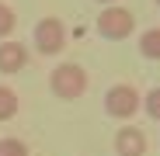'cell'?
I'll use <instances>...</instances> for the list:
<instances>
[{"mask_svg": "<svg viewBox=\"0 0 160 156\" xmlns=\"http://www.w3.org/2000/svg\"><path fill=\"white\" fill-rule=\"evenodd\" d=\"M87 69L80 66V63H59L56 69L49 73V90L52 97H59V101H80L87 94Z\"/></svg>", "mask_w": 160, "mask_h": 156, "instance_id": "cell-1", "label": "cell"}, {"mask_svg": "<svg viewBox=\"0 0 160 156\" xmlns=\"http://www.w3.org/2000/svg\"><path fill=\"white\" fill-rule=\"evenodd\" d=\"M143 108H146V115H150L153 121H160V87H150V90H146Z\"/></svg>", "mask_w": 160, "mask_h": 156, "instance_id": "cell-11", "label": "cell"}, {"mask_svg": "<svg viewBox=\"0 0 160 156\" xmlns=\"http://www.w3.org/2000/svg\"><path fill=\"white\" fill-rule=\"evenodd\" d=\"M150 142H146V132L136 125H122L115 132V156H146Z\"/></svg>", "mask_w": 160, "mask_h": 156, "instance_id": "cell-5", "label": "cell"}, {"mask_svg": "<svg viewBox=\"0 0 160 156\" xmlns=\"http://www.w3.org/2000/svg\"><path fill=\"white\" fill-rule=\"evenodd\" d=\"M0 156H32L24 139H0Z\"/></svg>", "mask_w": 160, "mask_h": 156, "instance_id": "cell-10", "label": "cell"}, {"mask_svg": "<svg viewBox=\"0 0 160 156\" xmlns=\"http://www.w3.org/2000/svg\"><path fill=\"white\" fill-rule=\"evenodd\" d=\"M14 28H18V14H14V7L0 4V42H7V38L14 35Z\"/></svg>", "mask_w": 160, "mask_h": 156, "instance_id": "cell-9", "label": "cell"}, {"mask_svg": "<svg viewBox=\"0 0 160 156\" xmlns=\"http://www.w3.org/2000/svg\"><path fill=\"white\" fill-rule=\"evenodd\" d=\"M18 115V94L0 83V121H11Z\"/></svg>", "mask_w": 160, "mask_h": 156, "instance_id": "cell-8", "label": "cell"}, {"mask_svg": "<svg viewBox=\"0 0 160 156\" xmlns=\"http://www.w3.org/2000/svg\"><path fill=\"white\" fill-rule=\"evenodd\" d=\"M98 4H101V7H108V4H118V0H98Z\"/></svg>", "mask_w": 160, "mask_h": 156, "instance_id": "cell-12", "label": "cell"}, {"mask_svg": "<svg viewBox=\"0 0 160 156\" xmlns=\"http://www.w3.org/2000/svg\"><path fill=\"white\" fill-rule=\"evenodd\" d=\"M24 66H28V45L14 42V38L0 42V73L11 76V73H21Z\"/></svg>", "mask_w": 160, "mask_h": 156, "instance_id": "cell-6", "label": "cell"}, {"mask_svg": "<svg viewBox=\"0 0 160 156\" xmlns=\"http://www.w3.org/2000/svg\"><path fill=\"white\" fill-rule=\"evenodd\" d=\"M153 4H157V7H160V0H153Z\"/></svg>", "mask_w": 160, "mask_h": 156, "instance_id": "cell-13", "label": "cell"}, {"mask_svg": "<svg viewBox=\"0 0 160 156\" xmlns=\"http://www.w3.org/2000/svg\"><path fill=\"white\" fill-rule=\"evenodd\" d=\"M94 28H98L101 38L122 42V38H129L132 31H136V14L118 7V4H108V7H101V14L94 17Z\"/></svg>", "mask_w": 160, "mask_h": 156, "instance_id": "cell-2", "label": "cell"}, {"mask_svg": "<svg viewBox=\"0 0 160 156\" xmlns=\"http://www.w3.org/2000/svg\"><path fill=\"white\" fill-rule=\"evenodd\" d=\"M32 42H35V52L38 56H59V52L70 45V31L59 17H42L32 31Z\"/></svg>", "mask_w": 160, "mask_h": 156, "instance_id": "cell-3", "label": "cell"}, {"mask_svg": "<svg viewBox=\"0 0 160 156\" xmlns=\"http://www.w3.org/2000/svg\"><path fill=\"white\" fill-rule=\"evenodd\" d=\"M139 108H143V94L132 83H115V87L104 90V115H112L118 121H129Z\"/></svg>", "mask_w": 160, "mask_h": 156, "instance_id": "cell-4", "label": "cell"}, {"mask_svg": "<svg viewBox=\"0 0 160 156\" xmlns=\"http://www.w3.org/2000/svg\"><path fill=\"white\" fill-rule=\"evenodd\" d=\"M136 49H139V56H143V59L160 63V28H146V31L139 35Z\"/></svg>", "mask_w": 160, "mask_h": 156, "instance_id": "cell-7", "label": "cell"}]
</instances>
